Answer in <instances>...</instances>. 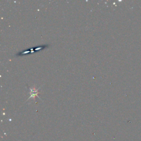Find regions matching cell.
<instances>
[{"instance_id":"cell-1","label":"cell","mask_w":141,"mask_h":141,"mask_svg":"<svg viewBox=\"0 0 141 141\" xmlns=\"http://www.w3.org/2000/svg\"><path fill=\"white\" fill-rule=\"evenodd\" d=\"M49 45H42L40 47H38V48H30L31 49H29V50H27L24 51H22V52H19L18 54H17L16 55V56H22V55H25V54H30L31 52H34V51L36 50H43V49H46L47 48H48Z\"/></svg>"},{"instance_id":"cell-2","label":"cell","mask_w":141,"mask_h":141,"mask_svg":"<svg viewBox=\"0 0 141 141\" xmlns=\"http://www.w3.org/2000/svg\"><path fill=\"white\" fill-rule=\"evenodd\" d=\"M29 89H30V91L29 93L30 94V97L28 99H30V98H33L34 99H35V97H37L39 98V97H38V94H39V92H38V90H39V89H36L35 88H30Z\"/></svg>"}]
</instances>
